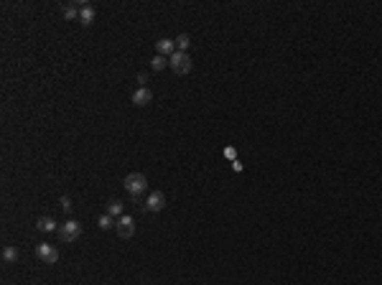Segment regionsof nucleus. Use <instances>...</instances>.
Masks as SVG:
<instances>
[{"label": "nucleus", "mask_w": 382, "mask_h": 285, "mask_svg": "<svg viewBox=\"0 0 382 285\" xmlns=\"http://www.w3.org/2000/svg\"><path fill=\"white\" fill-rule=\"evenodd\" d=\"M163 206H166V196L160 191H153L148 196V201H145V209H148V212H160Z\"/></svg>", "instance_id": "0eeeda50"}, {"label": "nucleus", "mask_w": 382, "mask_h": 285, "mask_svg": "<svg viewBox=\"0 0 382 285\" xmlns=\"http://www.w3.org/2000/svg\"><path fill=\"white\" fill-rule=\"evenodd\" d=\"M95 21V8L92 5H82V10H79V23L82 26H90Z\"/></svg>", "instance_id": "1a4fd4ad"}, {"label": "nucleus", "mask_w": 382, "mask_h": 285, "mask_svg": "<svg viewBox=\"0 0 382 285\" xmlns=\"http://www.w3.org/2000/svg\"><path fill=\"white\" fill-rule=\"evenodd\" d=\"M156 49H158L160 56H171V54H176V41H171V38H160V41H156Z\"/></svg>", "instance_id": "6e6552de"}, {"label": "nucleus", "mask_w": 382, "mask_h": 285, "mask_svg": "<svg viewBox=\"0 0 382 285\" xmlns=\"http://www.w3.org/2000/svg\"><path fill=\"white\" fill-rule=\"evenodd\" d=\"M38 257L46 262V265H56V260H59V250L56 247H51V245H38Z\"/></svg>", "instance_id": "39448f33"}, {"label": "nucleus", "mask_w": 382, "mask_h": 285, "mask_svg": "<svg viewBox=\"0 0 382 285\" xmlns=\"http://www.w3.org/2000/svg\"><path fill=\"white\" fill-rule=\"evenodd\" d=\"M151 66H153V71H160V69H166V66H168V59H166V56H160V54H156V59L151 62Z\"/></svg>", "instance_id": "ddd939ff"}, {"label": "nucleus", "mask_w": 382, "mask_h": 285, "mask_svg": "<svg viewBox=\"0 0 382 285\" xmlns=\"http://www.w3.org/2000/svg\"><path fill=\"white\" fill-rule=\"evenodd\" d=\"M168 66L173 69V74H189L194 64H191V56L186 51H176L168 56Z\"/></svg>", "instance_id": "f03ea898"}, {"label": "nucleus", "mask_w": 382, "mask_h": 285, "mask_svg": "<svg viewBox=\"0 0 382 285\" xmlns=\"http://www.w3.org/2000/svg\"><path fill=\"white\" fill-rule=\"evenodd\" d=\"M153 99V92L148 87H138L135 92H133V104H138V107H145V104H151Z\"/></svg>", "instance_id": "423d86ee"}, {"label": "nucleus", "mask_w": 382, "mask_h": 285, "mask_svg": "<svg viewBox=\"0 0 382 285\" xmlns=\"http://www.w3.org/2000/svg\"><path fill=\"white\" fill-rule=\"evenodd\" d=\"M3 260H5V262H16V260H18V250H16V247H5V250H3Z\"/></svg>", "instance_id": "2eb2a0df"}, {"label": "nucleus", "mask_w": 382, "mask_h": 285, "mask_svg": "<svg viewBox=\"0 0 382 285\" xmlns=\"http://www.w3.org/2000/svg\"><path fill=\"white\" fill-rule=\"evenodd\" d=\"M59 204H62V209H66V212L71 209V201H69V196H62V201H59Z\"/></svg>", "instance_id": "f3484780"}, {"label": "nucleus", "mask_w": 382, "mask_h": 285, "mask_svg": "<svg viewBox=\"0 0 382 285\" xmlns=\"http://www.w3.org/2000/svg\"><path fill=\"white\" fill-rule=\"evenodd\" d=\"M56 234H59V239H62V242H77V237L82 234V224L79 222H74V219H69V222H64L62 227L56 229Z\"/></svg>", "instance_id": "7ed1b4c3"}, {"label": "nucleus", "mask_w": 382, "mask_h": 285, "mask_svg": "<svg viewBox=\"0 0 382 285\" xmlns=\"http://www.w3.org/2000/svg\"><path fill=\"white\" fill-rule=\"evenodd\" d=\"M115 232H117V237H123V239H130L135 234V222H133V217H127V214H123L120 219H117V224H115Z\"/></svg>", "instance_id": "20e7f679"}, {"label": "nucleus", "mask_w": 382, "mask_h": 285, "mask_svg": "<svg viewBox=\"0 0 382 285\" xmlns=\"http://www.w3.org/2000/svg\"><path fill=\"white\" fill-rule=\"evenodd\" d=\"M107 214H110L112 219H120V217H123V201H110V204H107Z\"/></svg>", "instance_id": "9b49d317"}, {"label": "nucleus", "mask_w": 382, "mask_h": 285, "mask_svg": "<svg viewBox=\"0 0 382 285\" xmlns=\"http://www.w3.org/2000/svg\"><path fill=\"white\" fill-rule=\"evenodd\" d=\"M36 229H41V232H56V222L51 217H41L36 222Z\"/></svg>", "instance_id": "9d476101"}, {"label": "nucleus", "mask_w": 382, "mask_h": 285, "mask_svg": "<svg viewBox=\"0 0 382 285\" xmlns=\"http://www.w3.org/2000/svg\"><path fill=\"white\" fill-rule=\"evenodd\" d=\"M97 224H99V229H115V224H117V219H112L110 214H102V217L97 219Z\"/></svg>", "instance_id": "f8f14e48"}, {"label": "nucleus", "mask_w": 382, "mask_h": 285, "mask_svg": "<svg viewBox=\"0 0 382 285\" xmlns=\"http://www.w3.org/2000/svg\"><path fill=\"white\" fill-rule=\"evenodd\" d=\"M123 186H125V191L130 193V196L138 199L140 193H145V189H148V178H145L143 173H127Z\"/></svg>", "instance_id": "f257e3e1"}, {"label": "nucleus", "mask_w": 382, "mask_h": 285, "mask_svg": "<svg viewBox=\"0 0 382 285\" xmlns=\"http://www.w3.org/2000/svg\"><path fill=\"white\" fill-rule=\"evenodd\" d=\"M189 43H191V38H189L186 33H181L179 38H176V51H186V49H189Z\"/></svg>", "instance_id": "dca6fc26"}, {"label": "nucleus", "mask_w": 382, "mask_h": 285, "mask_svg": "<svg viewBox=\"0 0 382 285\" xmlns=\"http://www.w3.org/2000/svg\"><path fill=\"white\" fill-rule=\"evenodd\" d=\"M79 10H82V5H69V8L64 10V18H66V21H74V18L79 21Z\"/></svg>", "instance_id": "4468645a"}]
</instances>
